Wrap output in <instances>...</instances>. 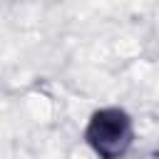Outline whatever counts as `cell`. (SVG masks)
Wrapping results in <instances>:
<instances>
[{"label": "cell", "mask_w": 159, "mask_h": 159, "mask_svg": "<svg viewBox=\"0 0 159 159\" xmlns=\"http://www.w3.org/2000/svg\"><path fill=\"white\" fill-rule=\"evenodd\" d=\"M132 137V117L119 107L97 109L84 129V139L99 159H119L129 149Z\"/></svg>", "instance_id": "1"}]
</instances>
